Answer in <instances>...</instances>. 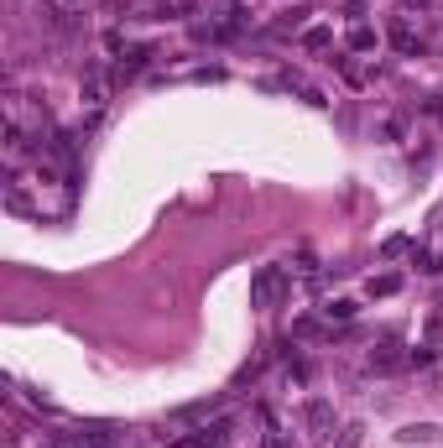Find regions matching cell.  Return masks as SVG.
I'll return each mask as SVG.
<instances>
[{"mask_svg": "<svg viewBox=\"0 0 443 448\" xmlns=\"http://www.w3.org/2000/svg\"><path fill=\"white\" fill-rule=\"evenodd\" d=\"M78 94H84V104H104V84H99V78H84V84H78Z\"/></svg>", "mask_w": 443, "mask_h": 448, "instance_id": "cell-5", "label": "cell"}, {"mask_svg": "<svg viewBox=\"0 0 443 448\" xmlns=\"http://www.w3.org/2000/svg\"><path fill=\"white\" fill-rule=\"evenodd\" d=\"M392 42H396L401 52H418V47H423L418 37H412V26H407V21H396V26H392Z\"/></svg>", "mask_w": 443, "mask_h": 448, "instance_id": "cell-4", "label": "cell"}, {"mask_svg": "<svg viewBox=\"0 0 443 448\" xmlns=\"http://www.w3.org/2000/svg\"><path fill=\"white\" fill-rule=\"evenodd\" d=\"M303 42H308V47H324V42H329V26H313V32H308Z\"/></svg>", "mask_w": 443, "mask_h": 448, "instance_id": "cell-11", "label": "cell"}, {"mask_svg": "<svg viewBox=\"0 0 443 448\" xmlns=\"http://www.w3.org/2000/svg\"><path fill=\"white\" fill-rule=\"evenodd\" d=\"M277 292H281V266H261L256 282H250V302H256V308H272Z\"/></svg>", "mask_w": 443, "mask_h": 448, "instance_id": "cell-1", "label": "cell"}, {"mask_svg": "<svg viewBox=\"0 0 443 448\" xmlns=\"http://www.w3.org/2000/svg\"><path fill=\"white\" fill-rule=\"evenodd\" d=\"M52 6H78V0H52Z\"/></svg>", "mask_w": 443, "mask_h": 448, "instance_id": "cell-12", "label": "cell"}, {"mask_svg": "<svg viewBox=\"0 0 443 448\" xmlns=\"http://www.w3.org/2000/svg\"><path fill=\"white\" fill-rule=\"evenodd\" d=\"M303 423H308V428H313V433H324V428L334 423V406L313 397V402H308V406H303Z\"/></svg>", "mask_w": 443, "mask_h": 448, "instance_id": "cell-2", "label": "cell"}, {"mask_svg": "<svg viewBox=\"0 0 443 448\" xmlns=\"http://www.w3.org/2000/svg\"><path fill=\"white\" fill-rule=\"evenodd\" d=\"M370 371H396V349H375L370 354Z\"/></svg>", "mask_w": 443, "mask_h": 448, "instance_id": "cell-8", "label": "cell"}, {"mask_svg": "<svg viewBox=\"0 0 443 448\" xmlns=\"http://www.w3.org/2000/svg\"><path fill=\"white\" fill-rule=\"evenodd\" d=\"M396 438H401V443H438V428H433V423H407Z\"/></svg>", "mask_w": 443, "mask_h": 448, "instance_id": "cell-3", "label": "cell"}, {"mask_svg": "<svg viewBox=\"0 0 443 448\" xmlns=\"http://www.w3.org/2000/svg\"><path fill=\"white\" fill-rule=\"evenodd\" d=\"M334 448H360V423H350V428H344V438L334 443Z\"/></svg>", "mask_w": 443, "mask_h": 448, "instance_id": "cell-10", "label": "cell"}, {"mask_svg": "<svg viewBox=\"0 0 443 448\" xmlns=\"http://www.w3.org/2000/svg\"><path fill=\"white\" fill-rule=\"evenodd\" d=\"M324 313H329V318H355V302H344V297H339V302H329Z\"/></svg>", "mask_w": 443, "mask_h": 448, "instance_id": "cell-9", "label": "cell"}, {"mask_svg": "<svg viewBox=\"0 0 443 448\" xmlns=\"http://www.w3.org/2000/svg\"><path fill=\"white\" fill-rule=\"evenodd\" d=\"M396 287H401L396 276H370V297H392Z\"/></svg>", "mask_w": 443, "mask_h": 448, "instance_id": "cell-7", "label": "cell"}, {"mask_svg": "<svg viewBox=\"0 0 443 448\" xmlns=\"http://www.w3.org/2000/svg\"><path fill=\"white\" fill-rule=\"evenodd\" d=\"M350 47L355 52H370L375 47V32H370V26H355V32H350Z\"/></svg>", "mask_w": 443, "mask_h": 448, "instance_id": "cell-6", "label": "cell"}]
</instances>
